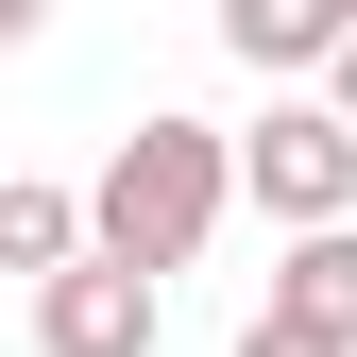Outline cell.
Instances as JSON below:
<instances>
[{"label":"cell","instance_id":"obj_1","mask_svg":"<svg viewBox=\"0 0 357 357\" xmlns=\"http://www.w3.org/2000/svg\"><path fill=\"white\" fill-rule=\"evenodd\" d=\"M102 238L153 255V273H188V255L221 238V204H238V137H204V119H137V137L102 153Z\"/></svg>","mask_w":357,"mask_h":357},{"label":"cell","instance_id":"obj_2","mask_svg":"<svg viewBox=\"0 0 357 357\" xmlns=\"http://www.w3.org/2000/svg\"><path fill=\"white\" fill-rule=\"evenodd\" d=\"M238 188L273 204L289 238H306V221H357V102H340V85H324V102H273L238 137Z\"/></svg>","mask_w":357,"mask_h":357},{"label":"cell","instance_id":"obj_3","mask_svg":"<svg viewBox=\"0 0 357 357\" xmlns=\"http://www.w3.org/2000/svg\"><path fill=\"white\" fill-rule=\"evenodd\" d=\"M34 357H153V255L85 238L68 273H34Z\"/></svg>","mask_w":357,"mask_h":357},{"label":"cell","instance_id":"obj_4","mask_svg":"<svg viewBox=\"0 0 357 357\" xmlns=\"http://www.w3.org/2000/svg\"><path fill=\"white\" fill-rule=\"evenodd\" d=\"M221 52L238 68H340L357 52V0H221Z\"/></svg>","mask_w":357,"mask_h":357},{"label":"cell","instance_id":"obj_5","mask_svg":"<svg viewBox=\"0 0 357 357\" xmlns=\"http://www.w3.org/2000/svg\"><path fill=\"white\" fill-rule=\"evenodd\" d=\"M273 306H306L324 340H357V221H306V238H289V273H273Z\"/></svg>","mask_w":357,"mask_h":357},{"label":"cell","instance_id":"obj_6","mask_svg":"<svg viewBox=\"0 0 357 357\" xmlns=\"http://www.w3.org/2000/svg\"><path fill=\"white\" fill-rule=\"evenodd\" d=\"M85 238H102V204H68V188H0V255H17V273H68Z\"/></svg>","mask_w":357,"mask_h":357},{"label":"cell","instance_id":"obj_7","mask_svg":"<svg viewBox=\"0 0 357 357\" xmlns=\"http://www.w3.org/2000/svg\"><path fill=\"white\" fill-rule=\"evenodd\" d=\"M238 357H357V340H324L306 306H255V340H238Z\"/></svg>","mask_w":357,"mask_h":357},{"label":"cell","instance_id":"obj_8","mask_svg":"<svg viewBox=\"0 0 357 357\" xmlns=\"http://www.w3.org/2000/svg\"><path fill=\"white\" fill-rule=\"evenodd\" d=\"M34 17H52V0H0V34H34Z\"/></svg>","mask_w":357,"mask_h":357},{"label":"cell","instance_id":"obj_9","mask_svg":"<svg viewBox=\"0 0 357 357\" xmlns=\"http://www.w3.org/2000/svg\"><path fill=\"white\" fill-rule=\"evenodd\" d=\"M324 85H340V102H357V52H340V68H324Z\"/></svg>","mask_w":357,"mask_h":357}]
</instances>
